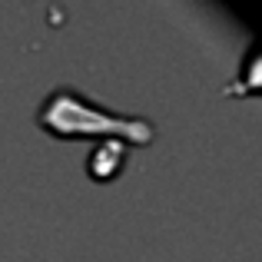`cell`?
Listing matches in <instances>:
<instances>
[{
    "mask_svg": "<svg viewBox=\"0 0 262 262\" xmlns=\"http://www.w3.org/2000/svg\"><path fill=\"white\" fill-rule=\"evenodd\" d=\"M37 120H40V126L53 136H100V140L133 143V146H146L156 136L153 123L140 120V116L110 113V110L96 106L86 96L73 93V90H67V86L53 90V93L40 103Z\"/></svg>",
    "mask_w": 262,
    "mask_h": 262,
    "instance_id": "cell-1",
    "label": "cell"
},
{
    "mask_svg": "<svg viewBox=\"0 0 262 262\" xmlns=\"http://www.w3.org/2000/svg\"><path fill=\"white\" fill-rule=\"evenodd\" d=\"M123 156H126V143L123 140H100L93 149H90V176L96 179H110L113 173L123 169Z\"/></svg>",
    "mask_w": 262,
    "mask_h": 262,
    "instance_id": "cell-2",
    "label": "cell"
}]
</instances>
